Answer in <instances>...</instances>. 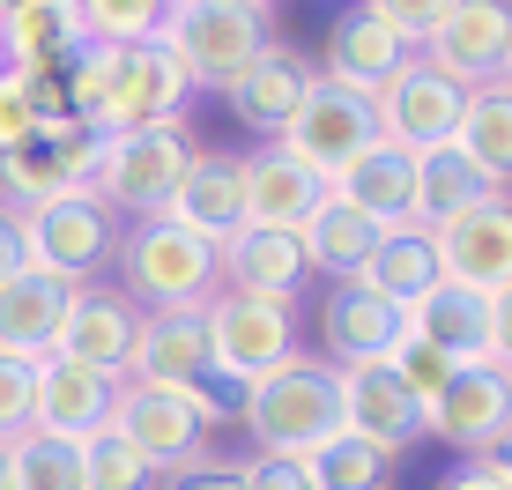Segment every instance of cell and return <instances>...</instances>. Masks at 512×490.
I'll list each match as a JSON object with an SVG mask.
<instances>
[{"mask_svg": "<svg viewBox=\"0 0 512 490\" xmlns=\"http://www.w3.org/2000/svg\"><path fill=\"white\" fill-rule=\"evenodd\" d=\"M423 431L438 446H453L461 461H490L512 439V372L498 364H461L446 379V394L423 409Z\"/></svg>", "mask_w": 512, "mask_h": 490, "instance_id": "obj_9", "label": "cell"}, {"mask_svg": "<svg viewBox=\"0 0 512 490\" xmlns=\"http://www.w3.org/2000/svg\"><path fill=\"white\" fill-rule=\"evenodd\" d=\"M498 82H505V90H512V38H505V67H498Z\"/></svg>", "mask_w": 512, "mask_h": 490, "instance_id": "obj_47", "label": "cell"}, {"mask_svg": "<svg viewBox=\"0 0 512 490\" xmlns=\"http://www.w3.org/2000/svg\"><path fill=\"white\" fill-rule=\"evenodd\" d=\"M38 134V104H30V75L0 60V149H23Z\"/></svg>", "mask_w": 512, "mask_h": 490, "instance_id": "obj_39", "label": "cell"}, {"mask_svg": "<svg viewBox=\"0 0 512 490\" xmlns=\"http://www.w3.org/2000/svg\"><path fill=\"white\" fill-rule=\"evenodd\" d=\"M453 149L468 156L475 171H483L490 186H512V90L505 82H483V90H468L461 104V127H453Z\"/></svg>", "mask_w": 512, "mask_h": 490, "instance_id": "obj_32", "label": "cell"}, {"mask_svg": "<svg viewBox=\"0 0 512 490\" xmlns=\"http://www.w3.org/2000/svg\"><path fill=\"white\" fill-rule=\"evenodd\" d=\"M97 156H104V134H82V127L30 134L23 149H0V208L30 216V208H45L60 194H90Z\"/></svg>", "mask_w": 512, "mask_h": 490, "instance_id": "obj_10", "label": "cell"}, {"mask_svg": "<svg viewBox=\"0 0 512 490\" xmlns=\"http://www.w3.org/2000/svg\"><path fill=\"white\" fill-rule=\"evenodd\" d=\"M164 490H245V468L223 461V453H193L186 468H171Z\"/></svg>", "mask_w": 512, "mask_h": 490, "instance_id": "obj_41", "label": "cell"}, {"mask_svg": "<svg viewBox=\"0 0 512 490\" xmlns=\"http://www.w3.org/2000/svg\"><path fill=\"white\" fill-rule=\"evenodd\" d=\"M461 104H468L461 82L438 75L423 52H409V60H401V75L372 97V127H379L386 149L423 156V149H446V142H453V127H461Z\"/></svg>", "mask_w": 512, "mask_h": 490, "instance_id": "obj_7", "label": "cell"}, {"mask_svg": "<svg viewBox=\"0 0 512 490\" xmlns=\"http://www.w3.org/2000/svg\"><path fill=\"white\" fill-rule=\"evenodd\" d=\"M305 468H312V490H386V461L372 446H357L349 431H342V439H327Z\"/></svg>", "mask_w": 512, "mask_h": 490, "instance_id": "obj_35", "label": "cell"}, {"mask_svg": "<svg viewBox=\"0 0 512 490\" xmlns=\"http://www.w3.org/2000/svg\"><path fill=\"white\" fill-rule=\"evenodd\" d=\"M245 490H312V468L305 461H282V453H245Z\"/></svg>", "mask_w": 512, "mask_h": 490, "instance_id": "obj_42", "label": "cell"}, {"mask_svg": "<svg viewBox=\"0 0 512 490\" xmlns=\"http://www.w3.org/2000/svg\"><path fill=\"white\" fill-rule=\"evenodd\" d=\"M297 238H305V268L312 275H327V283H357V275H364V260H372L379 253V223H364L357 216V208H342V201H320V208H312V223H305V231H297Z\"/></svg>", "mask_w": 512, "mask_h": 490, "instance_id": "obj_30", "label": "cell"}, {"mask_svg": "<svg viewBox=\"0 0 512 490\" xmlns=\"http://www.w3.org/2000/svg\"><path fill=\"white\" fill-rule=\"evenodd\" d=\"M193 82L186 67L171 60L164 38H141V45H119L112 52V134L127 127H171L186 112Z\"/></svg>", "mask_w": 512, "mask_h": 490, "instance_id": "obj_15", "label": "cell"}, {"mask_svg": "<svg viewBox=\"0 0 512 490\" xmlns=\"http://www.w3.org/2000/svg\"><path fill=\"white\" fill-rule=\"evenodd\" d=\"M401 60H409V45L386 38V23L372 15V0H364V8H342L327 23L312 67H320V82H334V90H349V97H379L386 82L401 75Z\"/></svg>", "mask_w": 512, "mask_h": 490, "instance_id": "obj_17", "label": "cell"}, {"mask_svg": "<svg viewBox=\"0 0 512 490\" xmlns=\"http://www.w3.org/2000/svg\"><path fill=\"white\" fill-rule=\"evenodd\" d=\"M327 194L342 208H357L364 223H379V231H409V194H416V156L372 142L364 156H349L342 171L327 179Z\"/></svg>", "mask_w": 512, "mask_h": 490, "instance_id": "obj_24", "label": "cell"}, {"mask_svg": "<svg viewBox=\"0 0 512 490\" xmlns=\"http://www.w3.org/2000/svg\"><path fill=\"white\" fill-rule=\"evenodd\" d=\"M82 490H156V468L112 431H97V439H82Z\"/></svg>", "mask_w": 512, "mask_h": 490, "instance_id": "obj_36", "label": "cell"}, {"mask_svg": "<svg viewBox=\"0 0 512 490\" xmlns=\"http://www.w3.org/2000/svg\"><path fill=\"white\" fill-rule=\"evenodd\" d=\"M201 335H208V372L231 379V387H253V379H268L275 364L297 357V305L216 290L201 305Z\"/></svg>", "mask_w": 512, "mask_h": 490, "instance_id": "obj_6", "label": "cell"}, {"mask_svg": "<svg viewBox=\"0 0 512 490\" xmlns=\"http://www.w3.org/2000/svg\"><path fill=\"white\" fill-rule=\"evenodd\" d=\"M372 297H386L394 312H409V305H423L446 275H438V245H431V231H386L379 238V253L364 260V275H357Z\"/></svg>", "mask_w": 512, "mask_h": 490, "instance_id": "obj_31", "label": "cell"}, {"mask_svg": "<svg viewBox=\"0 0 512 490\" xmlns=\"http://www.w3.org/2000/svg\"><path fill=\"white\" fill-rule=\"evenodd\" d=\"M372 142H379V127H372V97H349V90H334V82H312L305 104L290 112V127L275 134V149L290 156L297 171H312L320 186L349 164V156H364Z\"/></svg>", "mask_w": 512, "mask_h": 490, "instance_id": "obj_8", "label": "cell"}, {"mask_svg": "<svg viewBox=\"0 0 512 490\" xmlns=\"http://www.w3.org/2000/svg\"><path fill=\"white\" fill-rule=\"evenodd\" d=\"M15 490H82V446L45 439V431H23L15 446H0Z\"/></svg>", "mask_w": 512, "mask_h": 490, "instance_id": "obj_33", "label": "cell"}, {"mask_svg": "<svg viewBox=\"0 0 512 490\" xmlns=\"http://www.w3.org/2000/svg\"><path fill=\"white\" fill-rule=\"evenodd\" d=\"M134 335H141V312H134L112 283H90V290H67V312H60V335H52V357L127 379Z\"/></svg>", "mask_w": 512, "mask_h": 490, "instance_id": "obj_14", "label": "cell"}, {"mask_svg": "<svg viewBox=\"0 0 512 490\" xmlns=\"http://www.w3.org/2000/svg\"><path fill=\"white\" fill-rule=\"evenodd\" d=\"M416 342H431L446 364H490V297L483 290H461V283H438L423 305L401 312Z\"/></svg>", "mask_w": 512, "mask_h": 490, "instance_id": "obj_27", "label": "cell"}, {"mask_svg": "<svg viewBox=\"0 0 512 490\" xmlns=\"http://www.w3.org/2000/svg\"><path fill=\"white\" fill-rule=\"evenodd\" d=\"M104 431H112L119 446H134L156 476H171V468H186L193 453H208V431L193 424V409L179 394H156V387H119Z\"/></svg>", "mask_w": 512, "mask_h": 490, "instance_id": "obj_16", "label": "cell"}, {"mask_svg": "<svg viewBox=\"0 0 512 490\" xmlns=\"http://www.w3.org/2000/svg\"><path fill=\"white\" fill-rule=\"evenodd\" d=\"M483 468H490V476H498V483H505V490H512V439H505V446H498V453H490V461H483Z\"/></svg>", "mask_w": 512, "mask_h": 490, "instance_id": "obj_46", "label": "cell"}, {"mask_svg": "<svg viewBox=\"0 0 512 490\" xmlns=\"http://www.w3.org/2000/svg\"><path fill=\"white\" fill-rule=\"evenodd\" d=\"M82 45L75 0H8L0 8V60L15 75H60V60Z\"/></svg>", "mask_w": 512, "mask_h": 490, "instance_id": "obj_26", "label": "cell"}, {"mask_svg": "<svg viewBox=\"0 0 512 490\" xmlns=\"http://www.w3.org/2000/svg\"><path fill=\"white\" fill-rule=\"evenodd\" d=\"M216 283L238 290V297H275V305H297V290L312 283L305 268V238L297 231H260L245 223L216 245Z\"/></svg>", "mask_w": 512, "mask_h": 490, "instance_id": "obj_18", "label": "cell"}, {"mask_svg": "<svg viewBox=\"0 0 512 490\" xmlns=\"http://www.w3.org/2000/svg\"><path fill=\"white\" fill-rule=\"evenodd\" d=\"M193 149H201V142L186 134V119H171V127L104 134V156H97L90 194L112 208L119 223H149V216H164V201H171V186L186 179Z\"/></svg>", "mask_w": 512, "mask_h": 490, "instance_id": "obj_4", "label": "cell"}, {"mask_svg": "<svg viewBox=\"0 0 512 490\" xmlns=\"http://www.w3.org/2000/svg\"><path fill=\"white\" fill-rule=\"evenodd\" d=\"M401 342V312L372 297L364 283H327L320 297V349L334 372H357V364H386Z\"/></svg>", "mask_w": 512, "mask_h": 490, "instance_id": "obj_22", "label": "cell"}, {"mask_svg": "<svg viewBox=\"0 0 512 490\" xmlns=\"http://www.w3.org/2000/svg\"><path fill=\"white\" fill-rule=\"evenodd\" d=\"M127 379L112 372H90V364H67V357H45L38 364V409H30V431H45V439H97L104 424H112V401Z\"/></svg>", "mask_w": 512, "mask_h": 490, "instance_id": "obj_19", "label": "cell"}, {"mask_svg": "<svg viewBox=\"0 0 512 490\" xmlns=\"http://www.w3.org/2000/svg\"><path fill=\"white\" fill-rule=\"evenodd\" d=\"M238 424L253 453H282V461H312L327 439H342V372L327 357L297 349L290 364H275L268 379L238 394Z\"/></svg>", "mask_w": 512, "mask_h": 490, "instance_id": "obj_1", "label": "cell"}, {"mask_svg": "<svg viewBox=\"0 0 512 490\" xmlns=\"http://www.w3.org/2000/svg\"><path fill=\"white\" fill-rule=\"evenodd\" d=\"M372 15L386 23V38H401L409 52H423V38H431V15H438V0H372Z\"/></svg>", "mask_w": 512, "mask_h": 490, "instance_id": "obj_40", "label": "cell"}, {"mask_svg": "<svg viewBox=\"0 0 512 490\" xmlns=\"http://www.w3.org/2000/svg\"><path fill=\"white\" fill-rule=\"evenodd\" d=\"M0 490H15V483H8V461H0Z\"/></svg>", "mask_w": 512, "mask_h": 490, "instance_id": "obj_48", "label": "cell"}, {"mask_svg": "<svg viewBox=\"0 0 512 490\" xmlns=\"http://www.w3.org/2000/svg\"><path fill=\"white\" fill-rule=\"evenodd\" d=\"M342 431L357 446H372L379 461H394L423 439V409L386 364H357V372H342Z\"/></svg>", "mask_w": 512, "mask_h": 490, "instance_id": "obj_20", "label": "cell"}, {"mask_svg": "<svg viewBox=\"0 0 512 490\" xmlns=\"http://www.w3.org/2000/svg\"><path fill=\"white\" fill-rule=\"evenodd\" d=\"M320 82V67H312V52L305 45H290V38H275L260 60H245L231 82H223V104H231V119L245 134H275L290 127V112L305 104V90Z\"/></svg>", "mask_w": 512, "mask_h": 490, "instance_id": "obj_13", "label": "cell"}, {"mask_svg": "<svg viewBox=\"0 0 512 490\" xmlns=\"http://www.w3.org/2000/svg\"><path fill=\"white\" fill-rule=\"evenodd\" d=\"M490 194H498V186H490L453 142L446 149H423L416 156V194H409V231H438V223H453L461 208L490 201Z\"/></svg>", "mask_w": 512, "mask_h": 490, "instance_id": "obj_28", "label": "cell"}, {"mask_svg": "<svg viewBox=\"0 0 512 490\" xmlns=\"http://www.w3.org/2000/svg\"><path fill=\"white\" fill-rule=\"evenodd\" d=\"M505 38H512V8L505 0H446L431 15V38H423V60L438 75H453L461 90H483L505 67Z\"/></svg>", "mask_w": 512, "mask_h": 490, "instance_id": "obj_11", "label": "cell"}, {"mask_svg": "<svg viewBox=\"0 0 512 490\" xmlns=\"http://www.w3.org/2000/svg\"><path fill=\"white\" fill-rule=\"evenodd\" d=\"M208 335L201 312H141V335L127 357V387H156V394H186L208 387Z\"/></svg>", "mask_w": 512, "mask_h": 490, "instance_id": "obj_21", "label": "cell"}, {"mask_svg": "<svg viewBox=\"0 0 512 490\" xmlns=\"http://www.w3.org/2000/svg\"><path fill=\"white\" fill-rule=\"evenodd\" d=\"M30 409H38V364L0 357V446H15L30 431Z\"/></svg>", "mask_w": 512, "mask_h": 490, "instance_id": "obj_38", "label": "cell"}, {"mask_svg": "<svg viewBox=\"0 0 512 490\" xmlns=\"http://www.w3.org/2000/svg\"><path fill=\"white\" fill-rule=\"evenodd\" d=\"M438 245V275L446 283H461V290H505L512 283V194H490V201H475L461 208L453 223H438L431 231Z\"/></svg>", "mask_w": 512, "mask_h": 490, "instance_id": "obj_12", "label": "cell"}, {"mask_svg": "<svg viewBox=\"0 0 512 490\" xmlns=\"http://www.w3.org/2000/svg\"><path fill=\"white\" fill-rule=\"evenodd\" d=\"M119 231H127V223H119L97 194H60V201L30 208L23 216L30 275H45V283H60V290H90L97 275L112 268Z\"/></svg>", "mask_w": 512, "mask_h": 490, "instance_id": "obj_5", "label": "cell"}, {"mask_svg": "<svg viewBox=\"0 0 512 490\" xmlns=\"http://www.w3.org/2000/svg\"><path fill=\"white\" fill-rule=\"evenodd\" d=\"M386 372H394L401 387H409V401H416V409H431V401L446 394V379L461 372V364H446L431 342H416L409 327H401V342H394V357H386Z\"/></svg>", "mask_w": 512, "mask_h": 490, "instance_id": "obj_37", "label": "cell"}, {"mask_svg": "<svg viewBox=\"0 0 512 490\" xmlns=\"http://www.w3.org/2000/svg\"><path fill=\"white\" fill-rule=\"evenodd\" d=\"M75 15H82V38L112 45V52L164 30V8H149V0H75Z\"/></svg>", "mask_w": 512, "mask_h": 490, "instance_id": "obj_34", "label": "cell"}, {"mask_svg": "<svg viewBox=\"0 0 512 490\" xmlns=\"http://www.w3.org/2000/svg\"><path fill=\"white\" fill-rule=\"evenodd\" d=\"M156 38L171 45V60L186 67L193 90H223L245 60H260L275 45V8H253V0H179V8H164Z\"/></svg>", "mask_w": 512, "mask_h": 490, "instance_id": "obj_3", "label": "cell"}, {"mask_svg": "<svg viewBox=\"0 0 512 490\" xmlns=\"http://www.w3.org/2000/svg\"><path fill=\"white\" fill-rule=\"evenodd\" d=\"M238 179H245V223H260V231H305L312 208L327 201V186L312 171H297L275 142L238 156Z\"/></svg>", "mask_w": 512, "mask_h": 490, "instance_id": "obj_25", "label": "cell"}, {"mask_svg": "<svg viewBox=\"0 0 512 490\" xmlns=\"http://www.w3.org/2000/svg\"><path fill=\"white\" fill-rule=\"evenodd\" d=\"M60 312H67V290L45 283V275H15V283H0V357L45 364L52 335H60Z\"/></svg>", "mask_w": 512, "mask_h": 490, "instance_id": "obj_29", "label": "cell"}, {"mask_svg": "<svg viewBox=\"0 0 512 490\" xmlns=\"http://www.w3.org/2000/svg\"><path fill=\"white\" fill-rule=\"evenodd\" d=\"M164 223H179V231L223 245L231 231H245V179H238V156L231 149H193L186 179L171 186L164 201Z\"/></svg>", "mask_w": 512, "mask_h": 490, "instance_id": "obj_23", "label": "cell"}, {"mask_svg": "<svg viewBox=\"0 0 512 490\" xmlns=\"http://www.w3.org/2000/svg\"><path fill=\"white\" fill-rule=\"evenodd\" d=\"M490 364L512 372V283L490 290Z\"/></svg>", "mask_w": 512, "mask_h": 490, "instance_id": "obj_43", "label": "cell"}, {"mask_svg": "<svg viewBox=\"0 0 512 490\" xmlns=\"http://www.w3.org/2000/svg\"><path fill=\"white\" fill-rule=\"evenodd\" d=\"M112 268H119L112 290L127 297L134 312H201L208 297L223 290L216 283V245L179 231V223H164V216L127 223V231H119Z\"/></svg>", "mask_w": 512, "mask_h": 490, "instance_id": "obj_2", "label": "cell"}, {"mask_svg": "<svg viewBox=\"0 0 512 490\" xmlns=\"http://www.w3.org/2000/svg\"><path fill=\"white\" fill-rule=\"evenodd\" d=\"M15 275H30V253H23V216H8V208H0V283H15Z\"/></svg>", "mask_w": 512, "mask_h": 490, "instance_id": "obj_44", "label": "cell"}, {"mask_svg": "<svg viewBox=\"0 0 512 490\" xmlns=\"http://www.w3.org/2000/svg\"><path fill=\"white\" fill-rule=\"evenodd\" d=\"M431 490H505V483H498V476H490V468H483V461H453V468H446V476H438Z\"/></svg>", "mask_w": 512, "mask_h": 490, "instance_id": "obj_45", "label": "cell"}]
</instances>
